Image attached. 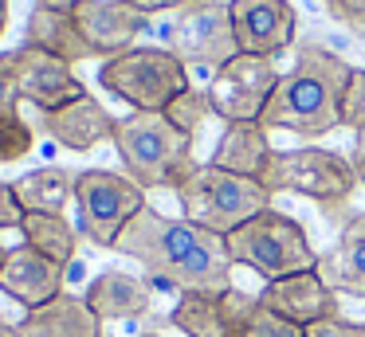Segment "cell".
Returning a JSON list of instances; mask_svg holds the SVG:
<instances>
[{"label": "cell", "instance_id": "cell-1", "mask_svg": "<svg viewBox=\"0 0 365 337\" xmlns=\"http://www.w3.org/2000/svg\"><path fill=\"white\" fill-rule=\"evenodd\" d=\"M114 251L145 266V282L153 290H197V294H228L232 290V259L224 235H212L189 219H173L145 204L126 232L114 239Z\"/></svg>", "mask_w": 365, "mask_h": 337}, {"label": "cell", "instance_id": "cell-2", "mask_svg": "<svg viewBox=\"0 0 365 337\" xmlns=\"http://www.w3.org/2000/svg\"><path fill=\"white\" fill-rule=\"evenodd\" d=\"M349 63L338 51L318 43H302L294 51V67L279 78L275 94L267 98L259 114L263 130H287L299 138H322L338 130L341 90L349 83Z\"/></svg>", "mask_w": 365, "mask_h": 337}, {"label": "cell", "instance_id": "cell-3", "mask_svg": "<svg viewBox=\"0 0 365 337\" xmlns=\"http://www.w3.org/2000/svg\"><path fill=\"white\" fill-rule=\"evenodd\" d=\"M192 141L197 138L181 133L165 114H142V110L118 118V130H114V149L122 157V169L145 192L150 188L177 192L200 169L192 157Z\"/></svg>", "mask_w": 365, "mask_h": 337}, {"label": "cell", "instance_id": "cell-4", "mask_svg": "<svg viewBox=\"0 0 365 337\" xmlns=\"http://www.w3.org/2000/svg\"><path fill=\"white\" fill-rule=\"evenodd\" d=\"M228 259L247 271H255L259 279H283V274H299V271H314L318 266V251L310 247L307 227L287 212H259L247 224H240L236 232L224 235Z\"/></svg>", "mask_w": 365, "mask_h": 337}, {"label": "cell", "instance_id": "cell-5", "mask_svg": "<svg viewBox=\"0 0 365 337\" xmlns=\"http://www.w3.org/2000/svg\"><path fill=\"white\" fill-rule=\"evenodd\" d=\"M177 200H181V216L189 224L205 227L212 235L236 232L240 224H247L252 216L271 208V192L255 177H240V172L216 169L212 161L200 165L177 188Z\"/></svg>", "mask_w": 365, "mask_h": 337}, {"label": "cell", "instance_id": "cell-6", "mask_svg": "<svg viewBox=\"0 0 365 337\" xmlns=\"http://www.w3.org/2000/svg\"><path fill=\"white\" fill-rule=\"evenodd\" d=\"M259 185L275 192H294L314 200L326 216L341 208L357 188V172L349 165V157L334 153V149L302 145V149H275L267 161V169L259 172Z\"/></svg>", "mask_w": 365, "mask_h": 337}, {"label": "cell", "instance_id": "cell-7", "mask_svg": "<svg viewBox=\"0 0 365 337\" xmlns=\"http://www.w3.org/2000/svg\"><path fill=\"white\" fill-rule=\"evenodd\" d=\"M98 83L126 106L142 110V114H161L177 94L189 90L192 78H189V67L173 51L145 43V47H130L114 59H103Z\"/></svg>", "mask_w": 365, "mask_h": 337}, {"label": "cell", "instance_id": "cell-8", "mask_svg": "<svg viewBox=\"0 0 365 337\" xmlns=\"http://www.w3.org/2000/svg\"><path fill=\"white\" fill-rule=\"evenodd\" d=\"M145 208V188L134 185L126 172L110 169H83L75 172V212L79 232L95 247L114 251V239L126 232V224Z\"/></svg>", "mask_w": 365, "mask_h": 337}, {"label": "cell", "instance_id": "cell-9", "mask_svg": "<svg viewBox=\"0 0 365 337\" xmlns=\"http://www.w3.org/2000/svg\"><path fill=\"white\" fill-rule=\"evenodd\" d=\"M169 51L185 63V67H200L208 75L236 59L240 47L232 36V12L228 0H185L173 8V39Z\"/></svg>", "mask_w": 365, "mask_h": 337}, {"label": "cell", "instance_id": "cell-10", "mask_svg": "<svg viewBox=\"0 0 365 337\" xmlns=\"http://www.w3.org/2000/svg\"><path fill=\"white\" fill-rule=\"evenodd\" d=\"M279 67L275 59H263V55H244L228 59L208 83V98H212L216 118L224 122H259L267 98L279 86Z\"/></svg>", "mask_w": 365, "mask_h": 337}, {"label": "cell", "instance_id": "cell-11", "mask_svg": "<svg viewBox=\"0 0 365 337\" xmlns=\"http://www.w3.org/2000/svg\"><path fill=\"white\" fill-rule=\"evenodd\" d=\"M232 12V36L244 55H263L279 59L294 47L299 31V12L291 0H228Z\"/></svg>", "mask_w": 365, "mask_h": 337}, {"label": "cell", "instance_id": "cell-12", "mask_svg": "<svg viewBox=\"0 0 365 337\" xmlns=\"http://www.w3.org/2000/svg\"><path fill=\"white\" fill-rule=\"evenodd\" d=\"M16 51V78H20V102H32L36 110H59L67 102L83 98L87 86L71 71V63L40 51V47H12Z\"/></svg>", "mask_w": 365, "mask_h": 337}, {"label": "cell", "instance_id": "cell-13", "mask_svg": "<svg viewBox=\"0 0 365 337\" xmlns=\"http://www.w3.org/2000/svg\"><path fill=\"white\" fill-rule=\"evenodd\" d=\"M259 298L271 306L275 313H283L294 326H314V321L338 318V290L322 279L318 271H299V274H283V279H271L259 290Z\"/></svg>", "mask_w": 365, "mask_h": 337}, {"label": "cell", "instance_id": "cell-14", "mask_svg": "<svg viewBox=\"0 0 365 337\" xmlns=\"http://www.w3.org/2000/svg\"><path fill=\"white\" fill-rule=\"evenodd\" d=\"M75 20H79L83 36H87L91 51L103 55V59L130 51L150 28V16L138 12L126 0H83L75 8Z\"/></svg>", "mask_w": 365, "mask_h": 337}, {"label": "cell", "instance_id": "cell-15", "mask_svg": "<svg viewBox=\"0 0 365 337\" xmlns=\"http://www.w3.org/2000/svg\"><path fill=\"white\" fill-rule=\"evenodd\" d=\"M63 282H67V266L40 255L28 243L9 247V259L0 266V290L12 302H20L24 310H36V306H48L51 298H59L63 294Z\"/></svg>", "mask_w": 365, "mask_h": 337}, {"label": "cell", "instance_id": "cell-16", "mask_svg": "<svg viewBox=\"0 0 365 337\" xmlns=\"http://www.w3.org/2000/svg\"><path fill=\"white\" fill-rule=\"evenodd\" d=\"M40 130L48 133L56 145L71 149V153H91L103 141H114L118 118L103 106L98 98L83 94V98L67 102L59 110H40Z\"/></svg>", "mask_w": 365, "mask_h": 337}, {"label": "cell", "instance_id": "cell-17", "mask_svg": "<svg viewBox=\"0 0 365 337\" xmlns=\"http://www.w3.org/2000/svg\"><path fill=\"white\" fill-rule=\"evenodd\" d=\"M20 337H106L103 318L87 306V298L59 294L48 306H36L20 318Z\"/></svg>", "mask_w": 365, "mask_h": 337}, {"label": "cell", "instance_id": "cell-18", "mask_svg": "<svg viewBox=\"0 0 365 337\" xmlns=\"http://www.w3.org/2000/svg\"><path fill=\"white\" fill-rule=\"evenodd\" d=\"M83 298H87V306L103 321H130V318H142V313L150 310L153 286L145 279H138V274L110 266V271H103L91 282Z\"/></svg>", "mask_w": 365, "mask_h": 337}, {"label": "cell", "instance_id": "cell-19", "mask_svg": "<svg viewBox=\"0 0 365 337\" xmlns=\"http://www.w3.org/2000/svg\"><path fill=\"white\" fill-rule=\"evenodd\" d=\"M314 271L322 274L338 294L365 298V212H354V216L341 224L338 247L326 259L318 255Z\"/></svg>", "mask_w": 365, "mask_h": 337}, {"label": "cell", "instance_id": "cell-20", "mask_svg": "<svg viewBox=\"0 0 365 337\" xmlns=\"http://www.w3.org/2000/svg\"><path fill=\"white\" fill-rule=\"evenodd\" d=\"M28 47H40V51L56 55V59L63 63H83L91 59V43L87 36H83L79 20H75V12H63V8H43L36 4L32 16H28V36H24Z\"/></svg>", "mask_w": 365, "mask_h": 337}, {"label": "cell", "instance_id": "cell-21", "mask_svg": "<svg viewBox=\"0 0 365 337\" xmlns=\"http://www.w3.org/2000/svg\"><path fill=\"white\" fill-rule=\"evenodd\" d=\"M220 310L228 337H307V329L287 321L283 313H275L259 294H244L236 286L228 294H220Z\"/></svg>", "mask_w": 365, "mask_h": 337}, {"label": "cell", "instance_id": "cell-22", "mask_svg": "<svg viewBox=\"0 0 365 337\" xmlns=\"http://www.w3.org/2000/svg\"><path fill=\"white\" fill-rule=\"evenodd\" d=\"M271 153H275V149H271V133L263 130L259 122H228L220 133V141H216L212 165L259 180V172L267 169Z\"/></svg>", "mask_w": 365, "mask_h": 337}, {"label": "cell", "instance_id": "cell-23", "mask_svg": "<svg viewBox=\"0 0 365 337\" xmlns=\"http://www.w3.org/2000/svg\"><path fill=\"white\" fill-rule=\"evenodd\" d=\"M12 196L24 212H63L67 200H75V172L59 169V165H43V169H32L20 180H12Z\"/></svg>", "mask_w": 365, "mask_h": 337}, {"label": "cell", "instance_id": "cell-24", "mask_svg": "<svg viewBox=\"0 0 365 337\" xmlns=\"http://www.w3.org/2000/svg\"><path fill=\"white\" fill-rule=\"evenodd\" d=\"M28 247H36L40 255L56 259L59 266L75 263V251H79V232L63 219V212H24V224H20Z\"/></svg>", "mask_w": 365, "mask_h": 337}, {"label": "cell", "instance_id": "cell-25", "mask_svg": "<svg viewBox=\"0 0 365 337\" xmlns=\"http://www.w3.org/2000/svg\"><path fill=\"white\" fill-rule=\"evenodd\" d=\"M169 326H177L185 337H228L220 294H197V290L177 294L173 310H169Z\"/></svg>", "mask_w": 365, "mask_h": 337}, {"label": "cell", "instance_id": "cell-26", "mask_svg": "<svg viewBox=\"0 0 365 337\" xmlns=\"http://www.w3.org/2000/svg\"><path fill=\"white\" fill-rule=\"evenodd\" d=\"M161 114H165V118H169V122H173L181 133L197 138L200 125H205L208 118L216 114V110H212V98H208V86H205V90H200V86H189V90L177 94V98L169 102L165 110H161Z\"/></svg>", "mask_w": 365, "mask_h": 337}, {"label": "cell", "instance_id": "cell-27", "mask_svg": "<svg viewBox=\"0 0 365 337\" xmlns=\"http://www.w3.org/2000/svg\"><path fill=\"white\" fill-rule=\"evenodd\" d=\"M36 149V130L20 110H0V165H12Z\"/></svg>", "mask_w": 365, "mask_h": 337}, {"label": "cell", "instance_id": "cell-28", "mask_svg": "<svg viewBox=\"0 0 365 337\" xmlns=\"http://www.w3.org/2000/svg\"><path fill=\"white\" fill-rule=\"evenodd\" d=\"M338 122L346 130H365V71H349V83L341 90V106H338Z\"/></svg>", "mask_w": 365, "mask_h": 337}, {"label": "cell", "instance_id": "cell-29", "mask_svg": "<svg viewBox=\"0 0 365 337\" xmlns=\"http://www.w3.org/2000/svg\"><path fill=\"white\" fill-rule=\"evenodd\" d=\"M0 110H20L16 51H0Z\"/></svg>", "mask_w": 365, "mask_h": 337}, {"label": "cell", "instance_id": "cell-30", "mask_svg": "<svg viewBox=\"0 0 365 337\" xmlns=\"http://www.w3.org/2000/svg\"><path fill=\"white\" fill-rule=\"evenodd\" d=\"M307 337H365V321H346V318H326L307 326Z\"/></svg>", "mask_w": 365, "mask_h": 337}, {"label": "cell", "instance_id": "cell-31", "mask_svg": "<svg viewBox=\"0 0 365 337\" xmlns=\"http://www.w3.org/2000/svg\"><path fill=\"white\" fill-rule=\"evenodd\" d=\"M20 224H24V208H20L16 196H12V185H4V180H0V232L20 227Z\"/></svg>", "mask_w": 365, "mask_h": 337}, {"label": "cell", "instance_id": "cell-32", "mask_svg": "<svg viewBox=\"0 0 365 337\" xmlns=\"http://www.w3.org/2000/svg\"><path fill=\"white\" fill-rule=\"evenodd\" d=\"M349 165L357 172V185H365V130L354 133V153H349Z\"/></svg>", "mask_w": 365, "mask_h": 337}, {"label": "cell", "instance_id": "cell-33", "mask_svg": "<svg viewBox=\"0 0 365 337\" xmlns=\"http://www.w3.org/2000/svg\"><path fill=\"white\" fill-rule=\"evenodd\" d=\"M126 4H134L138 12H145V16H158V12H173V8H181L185 0H126Z\"/></svg>", "mask_w": 365, "mask_h": 337}, {"label": "cell", "instance_id": "cell-34", "mask_svg": "<svg viewBox=\"0 0 365 337\" xmlns=\"http://www.w3.org/2000/svg\"><path fill=\"white\" fill-rule=\"evenodd\" d=\"M36 4H43V8H63V12H75V8L83 4V0H36Z\"/></svg>", "mask_w": 365, "mask_h": 337}, {"label": "cell", "instance_id": "cell-35", "mask_svg": "<svg viewBox=\"0 0 365 337\" xmlns=\"http://www.w3.org/2000/svg\"><path fill=\"white\" fill-rule=\"evenodd\" d=\"M4 28H9V0H0V36H4Z\"/></svg>", "mask_w": 365, "mask_h": 337}, {"label": "cell", "instance_id": "cell-36", "mask_svg": "<svg viewBox=\"0 0 365 337\" xmlns=\"http://www.w3.org/2000/svg\"><path fill=\"white\" fill-rule=\"evenodd\" d=\"M0 337H20V329L12 321H0Z\"/></svg>", "mask_w": 365, "mask_h": 337}, {"label": "cell", "instance_id": "cell-37", "mask_svg": "<svg viewBox=\"0 0 365 337\" xmlns=\"http://www.w3.org/2000/svg\"><path fill=\"white\" fill-rule=\"evenodd\" d=\"M4 259H9V247H0V266H4Z\"/></svg>", "mask_w": 365, "mask_h": 337}, {"label": "cell", "instance_id": "cell-38", "mask_svg": "<svg viewBox=\"0 0 365 337\" xmlns=\"http://www.w3.org/2000/svg\"><path fill=\"white\" fill-rule=\"evenodd\" d=\"M145 337H158V333H145Z\"/></svg>", "mask_w": 365, "mask_h": 337}]
</instances>
